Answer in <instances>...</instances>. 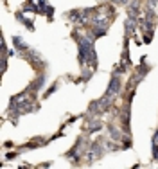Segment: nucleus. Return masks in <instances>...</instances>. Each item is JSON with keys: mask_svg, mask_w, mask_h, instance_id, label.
Instances as JSON below:
<instances>
[{"mask_svg": "<svg viewBox=\"0 0 158 169\" xmlns=\"http://www.w3.org/2000/svg\"><path fill=\"white\" fill-rule=\"evenodd\" d=\"M111 137H113V139H119V137H120V133H119L115 128H111Z\"/></svg>", "mask_w": 158, "mask_h": 169, "instance_id": "nucleus-5", "label": "nucleus"}, {"mask_svg": "<svg viewBox=\"0 0 158 169\" xmlns=\"http://www.w3.org/2000/svg\"><path fill=\"white\" fill-rule=\"evenodd\" d=\"M135 29V24H133V20H131V22H129V20H128V22H126V32L129 34L131 31Z\"/></svg>", "mask_w": 158, "mask_h": 169, "instance_id": "nucleus-4", "label": "nucleus"}, {"mask_svg": "<svg viewBox=\"0 0 158 169\" xmlns=\"http://www.w3.org/2000/svg\"><path fill=\"white\" fill-rule=\"evenodd\" d=\"M13 43H14V47H16V49H20V51H25V49H27V47L24 45V41H22V38H18V36H14V38H13Z\"/></svg>", "mask_w": 158, "mask_h": 169, "instance_id": "nucleus-3", "label": "nucleus"}, {"mask_svg": "<svg viewBox=\"0 0 158 169\" xmlns=\"http://www.w3.org/2000/svg\"><path fill=\"white\" fill-rule=\"evenodd\" d=\"M79 58L81 63H95V51H94V43L88 38H79Z\"/></svg>", "mask_w": 158, "mask_h": 169, "instance_id": "nucleus-1", "label": "nucleus"}, {"mask_svg": "<svg viewBox=\"0 0 158 169\" xmlns=\"http://www.w3.org/2000/svg\"><path fill=\"white\" fill-rule=\"evenodd\" d=\"M119 88H120V84H119V79H111V83H110V88H108V95H111L113 97L117 92H119Z\"/></svg>", "mask_w": 158, "mask_h": 169, "instance_id": "nucleus-2", "label": "nucleus"}, {"mask_svg": "<svg viewBox=\"0 0 158 169\" xmlns=\"http://www.w3.org/2000/svg\"><path fill=\"white\" fill-rule=\"evenodd\" d=\"M153 144H158V133L154 135V139H153Z\"/></svg>", "mask_w": 158, "mask_h": 169, "instance_id": "nucleus-7", "label": "nucleus"}, {"mask_svg": "<svg viewBox=\"0 0 158 169\" xmlns=\"http://www.w3.org/2000/svg\"><path fill=\"white\" fill-rule=\"evenodd\" d=\"M115 2H119V4H122V2H126V0H115Z\"/></svg>", "mask_w": 158, "mask_h": 169, "instance_id": "nucleus-8", "label": "nucleus"}, {"mask_svg": "<svg viewBox=\"0 0 158 169\" xmlns=\"http://www.w3.org/2000/svg\"><path fill=\"white\" fill-rule=\"evenodd\" d=\"M154 4H156V0H149V7H154Z\"/></svg>", "mask_w": 158, "mask_h": 169, "instance_id": "nucleus-6", "label": "nucleus"}]
</instances>
